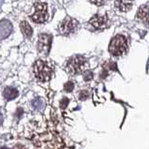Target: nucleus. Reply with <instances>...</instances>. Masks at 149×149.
<instances>
[{
    "label": "nucleus",
    "instance_id": "obj_1",
    "mask_svg": "<svg viewBox=\"0 0 149 149\" xmlns=\"http://www.w3.org/2000/svg\"><path fill=\"white\" fill-rule=\"evenodd\" d=\"M35 149H64V142L54 130H42L32 138Z\"/></svg>",
    "mask_w": 149,
    "mask_h": 149
},
{
    "label": "nucleus",
    "instance_id": "obj_2",
    "mask_svg": "<svg viewBox=\"0 0 149 149\" xmlns=\"http://www.w3.org/2000/svg\"><path fill=\"white\" fill-rule=\"evenodd\" d=\"M34 74L40 82H47L54 75V67L49 62L38 60L34 65Z\"/></svg>",
    "mask_w": 149,
    "mask_h": 149
},
{
    "label": "nucleus",
    "instance_id": "obj_3",
    "mask_svg": "<svg viewBox=\"0 0 149 149\" xmlns=\"http://www.w3.org/2000/svg\"><path fill=\"white\" fill-rule=\"evenodd\" d=\"M87 68V60L83 55H74L66 64V70L70 74L76 75L83 73Z\"/></svg>",
    "mask_w": 149,
    "mask_h": 149
},
{
    "label": "nucleus",
    "instance_id": "obj_4",
    "mask_svg": "<svg viewBox=\"0 0 149 149\" xmlns=\"http://www.w3.org/2000/svg\"><path fill=\"white\" fill-rule=\"evenodd\" d=\"M129 48L127 40L125 36L117 35L111 40L109 44V52L113 56H121L125 54Z\"/></svg>",
    "mask_w": 149,
    "mask_h": 149
},
{
    "label": "nucleus",
    "instance_id": "obj_5",
    "mask_svg": "<svg viewBox=\"0 0 149 149\" xmlns=\"http://www.w3.org/2000/svg\"><path fill=\"white\" fill-rule=\"evenodd\" d=\"M35 12L31 16V19L33 22L37 24L44 23L48 19V8L47 4L44 2H37L35 5Z\"/></svg>",
    "mask_w": 149,
    "mask_h": 149
},
{
    "label": "nucleus",
    "instance_id": "obj_6",
    "mask_svg": "<svg viewBox=\"0 0 149 149\" xmlns=\"http://www.w3.org/2000/svg\"><path fill=\"white\" fill-rule=\"evenodd\" d=\"M79 28V23L77 20L71 17H66L59 24V31L63 35H70L75 33Z\"/></svg>",
    "mask_w": 149,
    "mask_h": 149
},
{
    "label": "nucleus",
    "instance_id": "obj_7",
    "mask_svg": "<svg viewBox=\"0 0 149 149\" xmlns=\"http://www.w3.org/2000/svg\"><path fill=\"white\" fill-rule=\"evenodd\" d=\"M51 43H52V37L46 34H42L40 36L39 42H38V50L39 52L47 54L51 49Z\"/></svg>",
    "mask_w": 149,
    "mask_h": 149
},
{
    "label": "nucleus",
    "instance_id": "obj_8",
    "mask_svg": "<svg viewBox=\"0 0 149 149\" xmlns=\"http://www.w3.org/2000/svg\"><path fill=\"white\" fill-rule=\"evenodd\" d=\"M89 24L97 29H105L109 26V19L107 15H95L89 21Z\"/></svg>",
    "mask_w": 149,
    "mask_h": 149
},
{
    "label": "nucleus",
    "instance_id": "obj_9",
    "mask_svg": "<svg viewBox=\"0 0 149 149\" xmlns=\"http://www.w3.org/2000/svg\"><path fill=\"white\" fill-rule=\"evenodd\" d=\"M137 19L142 22L144 25H148L149 26V4L147 5H143L139 8L136 14Z\"/></svg>",
    "mask_w": 149,
    "mask_h": 149
},
{
    "label": "nucleus",
    "instance_id": "obj_10",
    "mask_svg": "<svg viewBox=\"0 0 149 149\" xmlns=\"http://www.w3.org/2000/svg\"><path fill=\"white\" fill-rule=\"evenodd\" d=\"M134 0H114V7L121 12L129 11L133 6Z\"/></svg>",
    "mask_w": 149,
    "mask_h": 149
},
{
    "label": "nucleus",
    "instance_id": "obj_11",
    "mask_svg": "<svg viewBox=\"0 0 149 149\" xmlns=\"http://www.w3.org/2000/svg\"><path fill=\"white\" fill-rule=\"evenodd\" d=\"M3 95L5 97V99L8 100H11L16 99L19 95V92L16 88L13 87H7L3 92Z\"/></svg>",
    "mask_w": 149,
    "mask_h": 149
},
{
    "label": "nucleus",
    "instance_id": "obj_12",
    "mask_svg": "<svg viewBox=\"0 0 149 149\" xmlns=\"http://www.w3.org/2000/svg\"><path fill=\"white\" fill-rule=\"evenodd\" d=\"M21 30H22L23 34L25 37L28 38V39H30L32 34H33V30H32V27L30 26V24H29L27 22L24 21V22L21 23Z\"/></svg>",
    "mask_w": 149,
    "mask_h": 149
},
{
    "label": "nucleus",
    "instance_id": "obj_13",
    "mask_svg": "<svg viewBox=\"0 0 149 149\" xmlns=\"http://www.w3.org/2000/svg\"><path fill=\"white\" fill-rule=\"evenodd\" d=\"M89 2L94 4V5H97V6H102L104 5V4L108 1V0H88Z\"/></svg>",
    "mask_w": 149,
    "mask_h": 149
},
{
    "label": "nucleus",
    "instance_id": "obj_14",
    "mask_svg": "<svg viewBox=\"0 0 149 149\" xmlns=\"http://www.w3.org/2000/svg\"><path fill=\"white\" fill-rule=\"evenodd\" d=\"M73 87H74L73 83L68 82V83L65 84V86H64V89H65V90H66L67 92H71L72 90H73Z\"/></svg>",
    "mask_w": 149,
    "mask_h": 149
},
{
    "label": "nucleus",
    "instance_id": "obj_15",
    "mask_svg": "<svg viewBox=\"0 0 149 149\" xmlns=\"http://www.w3.org/2000/svg\"><path fill=\"white\" fill-rule=\"evenodd\" d=\"M93 78V73L91 71H89V70H86L84 71V79L86 80V81H90L92 80Z\"/></svg>",
    "mask_w": 149,
    "mask_h": 149
},
{
    "label": "nucleus",
    "instance_id": "obj_16",
    "mask_svg": "<svg viewBox=\"0 0 149 149\" xmlns=\"http://www.w3.org/2000/svg\"><path fill=\"white\" fill-rule=\"evenodd\" d=\"M68 103H69V100H68L67 97H65V99H63V100H61V102H60V107H61L62 109H65V108L67 107Z\"/></svg>",
    "mask_w": 149,
    "mask_h": 149
},
{
    "label": "nucleus",
    "instance_id": "obj_17",
    "mask_svg": "<svg viewBox=\"0 0 149 149\" xmlns=\"http://www.w3.org/2000/svg\"><path fill=\"white\" fill-rule=\"evenodd\" d=\"M87 96H88V93L86 91H82L80 93V100H86Z\"/></svg>",
    "mask_w": 149,
    "mask_h": 149
},
{
    "label": "nucleus",
    "instance_id": "obj_18",
    "mask_svg": "<svg viewBox=\"0 0 149 149\" xmlns=\"http://www.w3.org/2000/svg\"><path fill=\"white\" fill-rule=\"evenodd\" d=\"M13 149H26L24 146H22V144H16V146L13 147Z\"/></svg>",
    "mask_w": 149,
    "mask_h": 149
},
{
    "label": "nucleus",
    "instance_id": "obj_19",
    "mask_svg": "<svg viewBox=\"0 0 149 149\" xmlns=\"http://www.w3.org/2000/svg\"><path fill=\"white\" fill-rule=\"evenodd\" d=\"M2 123H3V116H2V113H0V126L2 125Z\"/></svg>",
    "mask_w": 149,
    "mask_h": 149
},
{
    "label": "nucleus",
    "instance_id": "obj_20",
    "mask_svg": "<svg viewBox=\"0 0 149 149\" xmlns=\"http://www.w3.org/2000/svg\"><path fill=\"white\" fill-rule=\"evenodd\" d=\"M1 149H8V147H2Z\"/></svg>",
    "mask_w": 149,
    "mask_h": 149
}]
</instances>
